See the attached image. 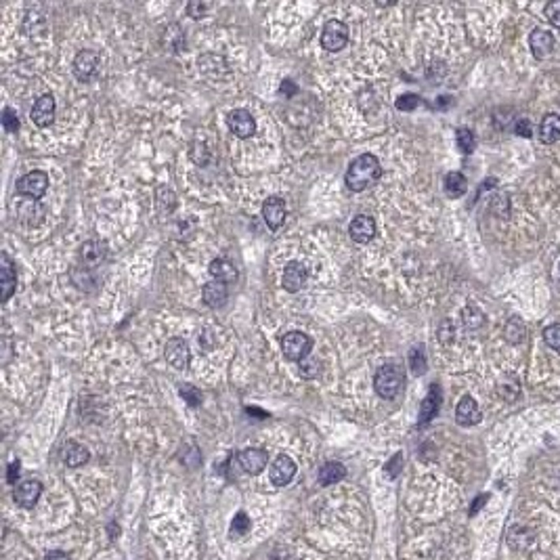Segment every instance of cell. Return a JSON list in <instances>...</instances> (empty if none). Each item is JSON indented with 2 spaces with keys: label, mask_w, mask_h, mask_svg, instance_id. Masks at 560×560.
Here are the masks:
<instances>
[{
  "label": "cell",
  "mask_w": 560,
  "mask_h": 560,
  "mask_svg": "<svg viewBox=\"0 0 560 560\" xmlns=\"http://www.w3.org/2000/svg\"><path fill=\"white\" fill-rule=\"evenodd\" d=\"M382 176V166L380 160L374 154H361L355 160L348 164L344 183L351 191L359 193L370 189L372 185H376Z\"/></svg>",
  "instance_id": "6da1fadb"
},
{
  "label": "cell",
  "mask_w": 560,
  "mask_h": 560,
  "mask_svg": "<svg viewBox=\"0 0 560 560\" xmlns=\"http://www.w3.org/2000/svg\"><path fill=\"white\" fill-rule=\"evenodd\" d=\"M405 386V374L397 363H386L382 365L376 376H374V391L378 393V397L386 401L397 399Z\"/></svg>",
  "instance_id": "7a4b0ae2"
},
{
  "label": "cell",
  "mask_w": 560,
  "mask_h": 560,
  "mask_svg": "<svg viewBox=\"0 0 560 560\" xmlns=\"http://www.w3.org/2000/svg\"><path fill=\"white\" fill-rule=\"evenodd\" d=\"M311 348H313V338L307 336L305 331H288L281 338V353L288 361L300 363L311 355Z\"/></svg>",
  "instance_id": "3957f363"
},
{
  "label": "cell",
  "mask_w": 560,
  "mask_h": 560,
  "mask_svg": "<svg viewBox=\"0 0 560 560\" xmlns=\"http://www.w3.org/2000/svg\"><path fill=\"white\" fill-rule=\"evenodd\" d=\"M47 189H49V174L42 170H32L17 181V193L21 197L40 200L47 193Z\"/></svg>",
  "instance_id": "277c9868"
},
{
  "label": "cell",
  "mask_w": 560,
  "mask_h": 560,
  "mask_svg": "<svg viewBox=\"0 0 560 560\" xmlns=\"http://www.w3.org/2000/svg\"><path fill=\"white\" fill-rule=\"evenodd\" d=\"M346 44H348V28H346V23H342L338 19L327 21L323 25V32H321V47L325 51H329V53H338Z\"/></svg>",
  "instance_id": "5b68a950"
},
{
  "label": "cell",
  "mask_w": 560,
  "mask_h": 560,
  "mask_svg": "<svg viewBox=\"0 0 560 560\" xmlns=\"http://www.w3.org/2000/svg\"><path fill=\"white\" fill-rule=\"evenodd\" d=\"M164 357L178 372H185L191 365V351L183 338H170L164 346Z\"/></svg>",
  "instance_id": "8992f818"
},
{
  "label": "cell",
  "mask_w": 560,
  "mask_h": 560,
  "mask_svg": "<svg viewBox=\"0 0 560 560\" xmlns=\"http://www.w3.org/2000/svg\"><path fill=\"white\" fill-rule=\"evenodd\" d=\"M101 68V57L97 51H90V49H84L76 55L74 63H72V70H74V76L80 82H90L97 72Z\"/></svg>",
  "instance_id": "52a82bcc"
},
{
  "label": "cell",
  "mask_w": 560,
  "mask_h": 560,
  "mask_svg": "<svg viewBox=\"0 0 560 560\" xmlns=\"http://www.w3.org/2000/svg\"><path fill=\"white\" fill-rule=\"evenodd\" d=\"M44 214H47V210H44V206L38 200L23 197L17 204V219H19L21 225H25L30 229L32 227H38L44 221Z\"/></svg>",
  "instance_id": "ba28073f"
},
{
  "label": "cell",
  "mask_w": 560,
  "mask_h": 560,
  "mask_svg": "<svg viewBox=\"0 0 560 560\" xmlns=\"http://www.w3.org/2000/svg\"><path fill=\"white\" fill-rule=\"evenodd\" d=\"M17 290V271L6 252L0 254V300L8 303V298Z\"/></svg>",
  "instance_id": "9c48e42d"
},
{
  "label": "cell",
  "mask_w": 560,
  "mask_h": 560,
  "mask_svg": "<svg viewBox=\"0 0 560 560\" xmlns=\"http://www.w3.org/2000/svg\"><path fill=\"white\" fill-rule=\"evenodd\" d=\"M294 475H296V464H294V460H292L290 456L281 454V456H277V458L273 460L271 470H269V479H271V482H273L275 487H286V485H290L292 479H294Z\"/></svg>",
  "instance_id": "30bf717a"
},
{
  "label": "cell",
  "mask_w": 560,
  "mask_h": 560,
  "mask_svg": "<svg viewBox=\"0 0 560 560\" xmlns=\"http://www.w3.org/2000/svg\"><path fill=\"white\" fill-rule=\"evenodd\" d=\"M307 277H309V271H307V267H305L303 262H298V260H292V262H288V264H286V269H284V279H281V286H284V290H286V292H290V294H296V292H300V290L305 288V284H307Z\"/></svg>",
  "instance_id": "8fae6325"
},
{
  "label": "cell",
  "mask_w": 560,
  "mask_h": 560,
  "mask_svg": "<svg viewBox=\"0 0 560 560\" xmlns=\"http://www.w3.org/2000/svg\"><path fill=\"white\" fill-rule=\"evenodd\" d=\"M40 495H42V482L36 479H28L15 487L13 499H15L17 506L30 510V508L36 506V501L40 499Z\"/></svg>",
  "instance_id": "7c38bea8"
},
{
  "label": "cell",
  "mask_w": 560,
  "mask_h": 560,
  "mask_svg": "<svg viewBox=\"0 0 560 560\" xmlns=\"http://www.w3.org/2000/svg\"><path fill=\"white\" fill-rule=\"evenodd\" d=\"M30 120L38 126V128H47L55 122V97L53 95H42L32 111H30Z\"/></svg>",
  "instance_id": "4fadbf2b"
},
{
  "label": "cell",
  "mask_w": 560,
  "mask_h": 560,
  "mask_svg": "<svg viewBox=\"0 0 560 560\" xmlns=\"http://www.w3.org/2000/svg\"><path fill=\"white\" fill-rule=\"evenodd\" d=\"M227 124L229 130L238 137V139H250L256 130V122L252 118V114L248 109H233L227 116Z\"/></svg>",
  "instance_id": "5bb4252c"
},
{
  "label": "cell",
  "mask_w": 560,
  "mask_h": 560,
  "mask_svg": "<svg viewBox=\"0 0 560 560\" xmlns=\"http://www.w3.org/2000/svg\"><path fill=\"white\" fill-rule=\"evenodd\" d=\"M262 219H264L269 229H273V231L279 229L286 221V202L281 197H275V195L267 197L262 202Z\"/></svg>",
  "instance_id": "9a60e30c"
},
{
  "label": "cell",
  "mask_w": 560,
  "mask_h": 560,
  "mask_svg": "<svg viewBox=\"0 0 560 560\" xmlns=\"http://www.w3.org/2000/svg\"><path fill=\"white\" fill-rule=\"evenodd\" d=\"M348 236L357 243H370L376 236V221L367 214H357L348 225Z\"/></svg>",
  "instance_id": "2e32d148"
},
{
  "label": "cell",
  "mask_w": 560,
  "mask_h": 560,
  "mask_svg": "<svg viewBox=\"0 0 560 560\" xmlns=\"http://www.w3.org/2000/svg\"><path fill=\"white\" fill-rule=\"evenodd\" d=\"M107 256V243L101 240H90L80 245V267L84 269H95L99 267Z\"/></svg>",
  "instance_id": "e0dca14e"
},
{
  "label": "cell",
  "mask_w": 560,
  "mask_h": 560,
  "mask_svg": "<svg viewBox=\"0 0 560 560\" xmlns=\"http://www.w3.org/2000/svg\"><path fill=\"white\" fill-rule=\"evenodd\" d=\"M238 462H240V466L248 475H258V473H262L267 468L269 456H267V451L252 447V449H243L241 451L238 456Z\"/></svg>",
  "instance_id": "ac0fdd59"
},
{
  "label": "cell",
  "mask_w": 560,
  "mask_h": 560,
  "mask_svg": "<svg viewBox=\"0 0 560 560\" xmlns=\"http://www.w3.org/2000/svg\"><path fill=\"white\" fill-rule=\"evenodd\" d=\"M202 298H204L206 307H210V309H219V307H223V305L227 303V298H229V288H227V284L212 279V281H208V284L202 288Z\"/></svg>",
  "instance_id": "d6986e66"
},
{
  "label": "cell",
  "mask_w": 560,
  "mask_h": 560,
  "mask_svg": "<svg viewBox=\"0 0 560 560\" xmlns=\"http://www.w3.org/2000/svg\"><path fill=\"white\" fill-rule=\"evenodd\" d=\"M480 418H482V413H480L479 403L473 399L470 395L462 397V401L456 407V420H458V424L460 426H475V424H479Z\"/></svg>",
  "instance_id": "ffe728a7"
},
{
  "label": "cell",
  "mask_w": 560,
  "mask_h": 560,
  "mask_svg": "<svg viewBox=\"0 0 560 560\" xmlns=\"http://www.w3.org/2000/svg\"><path fill=\"white\" fill-rule=\"evenodd\" d=\"M529 47H531V51H533V55H535L537 59H544V57H548V55L552 53V49H554V36H552L548 30L537 28V30H533L531 36H529Z\"/></svg>",
  "instance_id": "44dd1931"
},
{
  "label": "cell",
  "mask_w": 560,
  "mask_h": 560,
  "mask_svg": "<svg viewBox=\"0 0 560 560\" xmlns=\"http://www.w3.org/2000/svg\"><path fill=\"white\" fill-rule=\"evenodd\" d=\"M439 407H441V389L439 384H430V391L420 407V424H428L439 413Z\"/></svg>",
  "instance_id": "7402d4cb"
},
{
  "label": "cell",
  "mask_w": 560,
  "mask_h": 560,
  "mask_svg": "<svg viewBox=\"0 0 560 560\" xmlns=\"http://www.w3.org/2000/svg\"><path fill=\"white\" fill-rule=\"evenodd\" d=\"M210 275L217 279V281H223V284H233L238 281V269L231 260L227 258H214L210 262Z\"/></svg>",
  "instance_id": "603a6c76"
},
{
  "label": "cell",
  "mask_w": 560,
  "mask_h": 560,
  "mask_svg": "<svg viewBox=\"0 0 560 560\" xmlns=\"http://www.w3.org/2000/svg\"><path fill=\"white\" fill-rule=\"evenodd\" d=\"M540 141L546 145H552L560 141V116L559 114H548L540 122Z\"/></svg>",
  "instance_id": "cb8c5ba5"
},
{
  "label": "cell",
  "mask_w": 560,
  "mask_h": 560,
  "mask_svg": "<svg viewBox=\"0 0 560 560\" xmlns=\"http://www.w3.org/2000/svg\"><path fill=\"white\" fill-rule=\"evenodd\" d=\"M88 458H90V454H88V449L84 445L76 443V441H68L66 443V447H63V462H66V466L78 468V466H84L88 462Z\"/></svg>",
  "instance_id": "d4e9b609"
},
{
  "label": "cell",
  "mask_w": 560,
  "mask_h": 560,
  "mask_svg": "<svg viewBox=\"0 0 560 560\" xmlns=\"http://www.w3.org/2000/svg\"><path fill=\"white\" fill-rule=\"evenodd\" d=\"M346 477V468L340 462H327L323 464L319 470V485L321 487H329L336 485Z\"/></svg>",
  "instance_id": "484cf974"
},
{
  "label": "cell",
  "mask_w": 560,
  "mask_h": 560,
  "mask_svg": "<svg viewBox=\"0 0 560 560\" xmlns=\"http://www.w3.org/2000/svg\"><path fill=\"white\" fill-rule=\"evenodd\" d=\"M468 191V178L462 172H449L445 176V193L449 197H462Z\"/></svg>",
  "instance_id": "4316f807"
},
{
  "label": "cell",
  "mask_w": 560,
  "mask_h": 560,
  "mask_svg": "<svg viewBox=\"0 0 560 560\" xmlns=\"http://www.w3.org/2000/svg\"><path fill=\"white\" fill-rule=\"evenodd\" d=\"M156 204H158V210H160V214H172L174 212V208H176V195H174V191L172 189H168V187H164V185H160L158 189H156Z\"/></svg>",
  "instance_id": "83f0119b"
},
{
  "label": "cell",
  "mask_w": 560,
  "mask_h": 560,
  "mask_svg": "<svg viewBox=\"0 0 560 560\" xmlns=\"http://www.w3.org/2000/svg\"><path fill=\"white\" fill-rule=\"evenodd\" d=\"M298 374H300L305 380H315V378H319L321 361L317 357L309 355L307 359H303V361L298 363Z\"/></svg>",
  "instance_id": "f1b7e54d"
},
{
  "label": "cell",
  "mask_w": 560,
  "mask_h": 560,
  "mask_svg": "<svg viewBox=\"0 0 560 560\" xmlns=\"http://www.w3.org/2000/svg\"><path fill=\"white\" fill-rule=\"evenodd\" d=\"M456 143H458V147H460V152L462 154H473L475 152V145H477V141H475V133L470 130V128H458V133H456Z\"/></svg>",
  "instance_id": "f546056e"
},
{
  "label": "cell",
  "mask_w": 560,
  "mask_h": 560,
  "mask_svg": "<svg viewBox=\"0 0 560 560\" xmlns=\"http://www.w3.org/2000/svg\"><path fill=\"white\" fill-rule=\"evenodd\" d=\"M409 367L415 376H422L426 374V355H424V348L422 346H415L411 353H409Z\"/></svg>",
  "instance_id": "4dcf8cb0"
},
{
  "label": "cell",
  "mask_w": 560,
  "mask_h": 560,
  "mask_svg": "<svg viewBox=\"0 0 560 560\" xmlns=\"http://www.w3.org/2000/svg\"><path fill=\"white\" fill-rule=\"evenodd\" d=\"M525 325L518 317H512V319L506 323V340H510L512 344H518L523 338H525Z\"/></svg>",
  "instance_id": "1f68e13d"
},
{
  "label": "cell",
  "mask_w": 560,
  "mask_h": 560,
  "mask_svg": "<svg viewBox=\"0 0 560 560\" xmlns=\"http://www.w3.org/2000/svg\"><path fill=\"white\" fill-rule=\"evenodd\" d=\"M462 321L468 329H479L480 325L485 323V315L480 313V309H477L475 305L466 307L464 313H462Z\"/></svg>",
  "instance_id": "d6a6232c"
},
{
  "label": "cell",
  "mask_w": 560,
  "mask_h": 560,
  "mask_svg": "<svg viewBox=\"0 0 560 560\" xmlns=\"http://www.w3.org/2000/svg\"><path fill=\"white\" fill-rule=\"evenodd\" d=\"M544 342L560 355V323H552L544 329Z\"/></svg>",
  "instance_id": "836d02e7"
},
{
  "label": "cell",
  "mask_w": 560,
  "mask_h": 560,
  "mask_svg": "<svg viewBox=\"0 0 560 560\" xmlns=\"http://www.w3.org/2000/svg\"><path fill=\"white\" fill-rule=\"evenodd\" d=\"M2 126L8 135H15L19 130V118L11 107H4V111H2Z\"/></svg>",
  "instance_id": "e575fe53"
},
{
  "label": "cell",
  "mask_w": 560,
  "mask_h": 560,
  "mask_svg": "<svg viewBox=\"0 0 560 560\" xmlns=\"http://www.w3.org/2000/svg\"><path fill=\"white\" fill-rule=\"evenodd\" d=\"M178 393H181V397L187 401L191 407H197L202 403V393L195 386H191V384H181Z\"/></svg>",
  "instance_id": "d590c367"
},
{
  "label": "cell",
  "mask_w": 560,
  "mask_h": 560,
  "mask_svg": "<svg viewBox=\"0 0 560 560\" xmlns=\"http://www.w3.org/2000/svg\"><path fill=\"white\" fill-rule=\"evenodd\" d=\"M250 518H248V514L245 512H238L236 514V518H233V523H231V535H243V533H248L250 531Z\"/></svg>",
  "instance_id": "8d00e7d4"
},
{
  "label": "cell",
  "mask_w": 560,
  "mask_h": 560,
  "mask_svg": "<svg viewBox=\"0 0 560 560\" xmlns=\"http://www.w3.org/2000/svg\"><path fill=\"white\" fill-rule=\"evenodd\" d=\"M420 105V97L413 95V92H407V95H401L397 99V109L399 111H411Z\"/></svg>",
  "instance_id": "74e56055"
},
{
  "label": "cell",
  "mask_w": 560,
  "mask_h": 560,
  "mask_svg": "<svg viewBox=\"0 0 560 560\" xmlns=\"http://www.w3.org/2000/svg\"><path fill=\"white\" fill-rule=\"evenodd\" d=\"M544 15L546 19L560 30V0H554V2H548L546 8H544Z\"/></svg>",
  "instance_id": "f35d334b"
},
{
  "label": "cell",
  "mask_w": 560,
  "mask_h": 560,
  "mask_svg": "<svg viewBox=\"0 0 560 560\" xmlns=\"http://www.w3.org/2000/svg\"><path fill=\"white\" fill-rule=\"evenodd\" d=\"M208 8H210V6L204 4V2H189V4H187V11H189V15H191L193 19H202V15H204Z\"/></svg>",
  "instance_id": "ab89813d"
},
{
  "label": "cell",
  "mask_w": 560,
  "mask_h": 560,
  "mask_svg": "<svg viewBox=\"0 0 560 560\" xmlns=\"http://www.w3.org/2000/svg\"><path fill=\"white\" fill-rule=\"evenodd\" d=\"M514 133H516L518 137H525V139H529V137H531V122H529V120H525V118L516 120V124H514Z\"/></svg>",
  "instance_id": "60d3db41"
},
{
  "label": "cell",
  "mask_w": 560,
  "mask_h": 560,
  "mask_svg": "<svg viewBox=\"0 0 560 560\" xmlns=\"http://www.w3.org/2000/svg\"><path fill=\"white\" fill-rule=\"evenodd\" d=\"M401 464H403V456H401V454H397V456H395V458H393V460L386 464V468H384V470H386L391 477H397V475H399Z\"/></svg>",
  "instance_id": "b9f144b4"
},
{
  "label": "cell",
  "mask_w": 560,
  "mask_h": 560,
  "mask_svg": "<svg viewBox=\"0 0 560 560\" xmlns=\"http://www.w3.org/2000/svg\"><path fill=\"white\" fill-rule=\"evenodd\" d=\"M279 92L286 95V97H292V95L298 92V86H296L292 80H284L281 82V90H279Z\"/></svg>",
  "instance_id": "7bdbcfd3"
},
{
  "label": "cell",
  "mask_w": 560,
  "mask_h": 560,
  "mask_svg": "<svg viewBox=\"0 0 560 560\" xmlns=\"http://www.w3.org/2000/svg\"><path fill=\"white\" fill-rule=\"evenodd\" d=\"M17 477H19V462H13V464L8 466V475H6V480H8L11 485H15Z\"/></svg>",
  "instance_id": "ee69618b"
},
{
  "label": "cell",
  "mask_w": 560,
  "mask_h": 560,
  "mask_svg": "<svg viewBox=\"0 0 560 560\" xmlns=\"http://www.w3.org/2000/svg\"><path fill=\"white\" fill-rule=\"evenodd\" d=\"M44 560H72L66 552H59V550H55V552H51V554H47V559Z\"/></svg>",
  "instance_id": "f6af8a7d"
},
{
  "label": "cell",
  "mask_w": 560,
  "mask_h": 560,
  "mask_svg": "<svg viewBox=\"0 0 560 560\" xmlns=\"http://www.w3.org/2000/svg\"><path fill=\"white\" fill-rule=\"evenodd\" d=\"M559 273H560V267H559Z\"/></svg>",
  "instance_id": "bcb514c9"
}]
</instances>
